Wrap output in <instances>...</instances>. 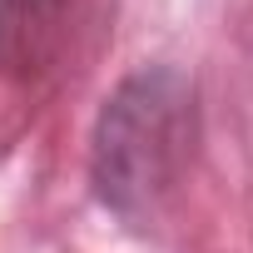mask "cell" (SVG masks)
Listing matches in <instances>:
<instances>
[{"label":"cell","instance_id":"cell-1","mask_svg":"<svg viewBox=\"0 0 253 253\" xmlns=\"http://www.w3.org/2000/svg\"><path fill=\"white\" fill-rule=\"evenodd\" d=\"M199 149V89L174 65H149L124 80L89 139L94 199L124 223L149 228L179 194Z\"/></svg>","mask_w":253,"mask_h":253},{"label":"cell","instance_id":"cell-2","mask_svg":"<svg viewBox=\"0 0 253 253\" xmlns=\"http://www.w3.org/2000/svg\"><path fill=\"white\" fill-rule=\"evenodd\" d=\"M114 0H0V80L15 89H50L75 75L104 25Z\"/></svg>","mask_w":253,"mask_h":253}]
</instances>
